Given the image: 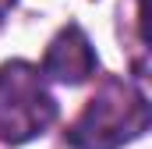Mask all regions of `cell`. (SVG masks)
Instances as JSON below:
<instances>
[{
	"instance_id": "1",
	"label": "cell",
	"mask_w": 152,
	"mask_h": 149,
	"mask_svg": "<svg viewBox=\"0 0 152 149\" xmlns=\"http://www.w3.org/2000/svg\"><path fill=\"white\" fill-rule=\"evenodd\" d=\"M149 128V100L120 78H106L71 124L67 139L75 149H120Z\"/></svg>"
},
{
	"instance_id": "2",
	"label": "cell",
	"mask_w": 152,
	"mask_h": 149,
	"mask_svg": "<svg viewBox=\"0 0 152 149\" xmlns=\"http://www.w3.org/2000/svg\"><path fill=\"white\" fill-rule=\"evenodd\" d=\"M57 121V100L28 60L0 64V142L25 146Z\"/></svg>"
},
{
	"instance_id": "3",
	"label": "cell",
	"mask_w": 152,
	"mask_h": 149,
	"mask_svg": "<svg viewBox=\"0 0 152 149\" xmlns=\"http://www.w3.org/2000/svg\"><path fill=\"white\" fill-rule=\"evenodd\" d=\"M99 68V60H96V50H92V43L88 36L81 32V25H64L53 43H50V50H46V57H42V78H53V82H60V85H81V82H88L92 74Z\"/></svg>"
},
{
	"instance_id": "4",
	"label": "cell",
	"mask_w": 152,
	"mask_h": 149,
	"mask_svg": "<svg viewBox=\"0 0 152 149\" xmlns=\"http://www.w3.org/2000/svg\"><path fill=\"white\" fill-rule=\"evenodd\" d=\"M14 4H18V0H0V21L11 14V7H14Z\"/></svg>"
}]
</instances>
